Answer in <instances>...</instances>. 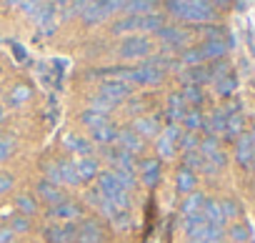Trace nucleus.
<instances>
[{"mask_svg": "<svg viewBox=\"0 0 255 243\" xmlns=\"http://www.w3.org/2000/svg\"><path fill=\"white\" fill-rule=\"evenodd\" d=\"M180 146H183V148H185V153H188V151H193V146H198V138H195L193 133H185V136H183V141H180Z\"/></svg>", "mask_w": 255, "mask_h": 243, "instance_id": "obj_40", "label": "nucleus"}, {"mask_svg": "<svg viewBox=\"0 0 255 243\" xmlns=\"http://www.w3.org/2000/svg\"><path fill=\"white\" fill-rule=\"evenodd\" d=\"M13 146H15V143H13V138H10V136L0 138V163H3V161L13 153Z\"/></svg>", "mask_w": 255, "mask_h": 243, "instance_id": "obj_34", "label": "nucleus"}, {"mask_svg": "<svg viewBox=\"0 0 255 243\" xmlns=\"http://www.w3.org/2000/svg\"><path fill=\"white\" fill-rule=\"evenodd\" d=\"M10 188H13V176H8V173H0V196L8 193Z\"/></svg>", "mask_w": 255, "mask_h": 243, "instance_id": "obj_39", "label": "nucleus"}, {"mask_svg": "<svg viewBox=\"0 0 255 243\" xmlns=\"http://www.w3.org/2000/svg\"><path fill=\"white\" fill-rule=\"evenodd\" d=\"M225 50H228V45L218 38V40H208V43H203L200 55H203V60H205V58H223Z\"/></svg>", "mask_w": 255, "mask_h": 243, "instance_id": "obj_20", "label": "nucleus"}, {"mask_svg": "<svg viewBox=\"0 0 255 243\" xmlns=\"http://www.w3.org/2000/svg\"><path fill=\"white\" fill-rule=\"evenodd\" d=\"M138 168H140V178H143L145 186L158 183V178H160V161L158 158H145V161H140Z\"/></svg>", "mask_w": 255, "mask_h": 243, "instance_id": "obj_11", "label": "nucleus"}, {"mask_svg": "<svg viewBox=\"0 0 255 243\" xmlns=\"http://www.w3.org/2000/svg\"><path fill=\"white\" fill-rule=\"evenodd\" d=\"M3 120H5V110H3V108H0V123H3Z\"/></svg>", "mask_w": 255, "mask_h": 243, "instance_id": "obj_42", "label": "nucleus"}, {"mask_svg": "<svg viewBox=\"0 0 255 243\" xmlns=\"http://www.w3.org/2000/svg\"><path fill=\"white\" fill-rule=\"evenodd\" d=\"M175 186H178V191L180 193H193V188H195V173L193 171H188V168H183V171H178V178H175Z\"/></svg>", "mask_w": 255, "mask_h": 243, "instance_id": "obj_21", "label": "nucleus"}, {"mask_svg": "<svg viewBox=\"0 0 255 243\" xmlns=\"http://www.w3.org/2000/svg\"><path fill=\"white\" fill-rule=\"evenodd\" d=\"M183 98H185L188 103H200V100H203V95H200V88H198V85H190V88L183 93Z\"/></svg>", "mask_w": 255, "mask_h": 243, "instance_id": "obj_37", "label": "nucleus"}, {"mask_svg": "<svg viewBox=\"0 0 255 243\" xmlns=\"http://www.w3.org/2000/svg\"><path fill=\"white\" fill-rule=\"evenodd\" d=\"M80 120H83V126H88L90 131H95V128H100V126L110 123V120H108V115H103V113H95V110H85Z\"/></svg>", "mask_w": 255, "mask_h": 243, "instance_id": "obj_26", "label": "nucleus"}, {"mask_svg": "<svg viewBox=\"0 0 255 243\" xmlns=\"http://www.w3.org/2000/svg\"><path fill=\"white\" fill-rule=\"evenodd\" d=\"M65 233H68V238H75V243H100V241H103L100 223L93 221V218L80 221L78 226H70Z\"/></svg>", "mask_w": 255, "mask_h": 243, "instance_id": "obj_6", "label": "nucleus"}, {"mask_svg": "<svg viewBox=\"0 0 255 243\" xmlns=\"http://www.w3.org/2000/svg\"><path fill=\"white\" fill-rule=\"evenodd\" d=\"M185 126L190 128V131H195V128H200L203 126V118H200V113L198 110H190V113H185Z\"/></svg>", "mask_w": 255, "mask_h": 243, "instance_id": "obj_33", "label": "nucleus"}, {"mask_svg": "<svg viewBox=\"0 0 255 243\" xmlns=\"http://www.w3.org/2000/svg\"><path fill=\"white\" fill-rule=\"evenodd\" d=\"M235 90V80L230 78V75H223L220 80H218V93L220 95H230Z\"/></svg>", "mask_w": 255, "mask_h": 243, "instance_id": "obj_31", "label": "nucleus"}, {"mask_svg": "<svg viewBox=\"0 0 255 243\" xmlns=\"http://www.w3.org/2000/svg\"><path fill=\"white\" fill-rule=\"evenodd\" d=\"M188 243H193V241H188Z\"/></svg>", "mask_w": 255, "mask_h": 243, "instance_id": "obj_43", "label": "nucleus"}, {"mask_svg": "<svg viewBox=\"0 0 255 243\" xmlns=\"http://www.w3.org/2000/svg\"><path fill=\"white\" fill-rule=\"evenodd\" d=\"M50 216L53 218H63V221H68V218H78L80 216V208L78 206H73V203H58V206H53L50 208Z\"/></svg>", "mask_w": 255, "mask_h": 243, "instance_id": "obj_22", "label": "nucleus"}, {"mask_svg": "<svg viewBox=\"0 0 255 243\" xmlns=\"http://www.w3.org/2000/svg\"><path fill=\"white\" fill-rule=\"evenodd\" d=\"M135 133L143 138H150V136H158L160 131H158V123H155V120L153 118H138L135 120Z\"/></svg>", "mask_w": 255, "mask_h": 243, "instance_id": "obj_23", "label": "nucleus"}, {"mask_svg": "<svg viewBox=\"0 0 255 243\" xmlns=\"http://www.w3.org/2000/svg\"><path fill=\"white\" fill-rule=\"evenodd\" d=\"M118 73V80L123 83H138V85H158L163 80V70L153 68V65H138V68H128V70H115Z\"/></svg>", "mask_w": 255, "mask_h": 243, "instance_id": "obj_3", "label": "nucleus"}, {"mask_svg": "<svg viewBox=\"0 0 255 243\" xmlns=\"http://www.w3.org/2000/svg\"><path fill=\"white\" fill-rule=\"evenodd\" d=\"M168 10L180 18V20H190V23H208L215 18V10L210 3H198V0H170Z\"/></svg>", "mask_w": 255, "mask_h": 243, "instance_id": "obj_2", "label": "nucleus"}, {"mask_svg": "<svg viewBox=\"0 0 255 243\" xmlns=\"http://www.w3.org/2000/svg\"><path fill=\"white\" fill-rule=\"evenodd\" d=\"M243 131V118L238 113H228V126H225V133L228 136H238Z\"/></svg>", "mask_w": 255, "mask_h": 243, "instance_id": "obj_29", "label": "nucleus"}, {"mask_svg": "<svg viewBox=\"0 0 255 243\" xmlns=\"http://www.w3.org/2000/svg\"><path fill=\"white\" fill-rule=\"evenodd\" d=\"M98 95L105 98L110 105H118L120 100H125L128 95H130V85L123 83V80H118V78H113V80H103Z\"/></svg>", "mask_w": 255, "mask_h": 243, "instance_id": "obj_7", "label": "nucleus"}, {"mask_svg": "<svg viewBox=\"0 0 255 243\" xmlns=\"http://www.w3.org/2000/svg\"><path fill=\"white\" fill-rule=\"evenodd\" d=\"M178 138H180V136H178V128L170 126V128L158 138V153H160L163 158H170L173 151H175V141H178Z\"/></svg>", "mask_w": 255, "mask_h": 243, "instance_id": "obj_12", "label": "nucleus"}, {"mask_svg": "<svg viewBox=\"0 0 255 243\" xmlns=\"http://www.w3.org/2000/svg\"><path fill=\"white\" fill-rule=\"evenodd\" d=\"M115 143L120 146V151L130 153V156H135V153H140V151H143V138H140L135 131H118Z\"/></svg>", "mask_w": 255, "mask_h": 243, "instance_id": "obj_8", "label": "nucleus"}, {"mask_svg": "<svg viewBox=\"0 0 255 243\" xmlns=\"http://www.w3.org/2000/svg\"><path fill=\"white\" fill-rule=\"evenodd\" d=\"M98 163L88 156V158H80L78 163H75V173H78V181L80 183H88V181H93V178H98Z\"/></svg>", "mask_w": 255, "mask_h": 243, "instance_id": "obj_13", "label": "nucleus"}, {"mask_svg": "<svg viewBox=\"0 0 255 243\" xmlns=\"http://www.w3.org/2000/svg\"><path fill=\"white\" fill-rule=\"evenodd\" d=\"M13 231L10 228H0V243H13Z\"/></svg>", "mask_w": 255, "mask_h": 243, "instance_id": "obj_41", "label": "nucleus"}, {"mask_svg": "<svg viewBox=\"0 0 255 243\" xmlns=\"http://www.w3.org/2000/svg\"><path fill=\"white\" fill-rule=\"evenodd\" d=\"M15 206H18V211H20L25 218L35 216V211H38V203H35V198H33V196H28V193H20V196L15 198Z\"/></svg>", "mask_w": 255, "mask_h": 243, "instance_id": "obj_24", "label": "nucleus"}, {"mask_svg": "<svg viewBox=\"0 0 255 243\" xmlns=\"http://www.w3.org/2000/svg\"><path fill=\"white\" fill-rule=\"evenodd\" d=\"M78 10H80V18L85 23H100L110 13L123 10V3H120V0H105V3H80Z\"/></svg>", "mask_w": 255, "mask_h": 243, "instance_id": "obj_4", "label": "nucleus"}, {"mask_svg": "<svg viewBox=\"0 0 255 243\" xmlns=\"http://www.w3.org/2000/svg\"><path fill=\"white\" fill-rule=\"evenodd\" d=\"M28 228H30V221H28L25 216H23V218L18 216V218H13V223H10V231H13V233H25Z\"/></svg>", "mask_w": 255, "mask_h": 243, "instance_id": "obj_36", "label": "nucleus"}, {"mask_svg": "<svg viewBox=\"0 0 255 243\" xmlns=\"http://www.w3.org/2000/svg\"><path fill=\"white\" fill-rule=\"evenodd\" d=\"M65 148H68L70 153H80L83 158H88V153L93 151V146H90L85 138H80L78 133H68V136H65Z\"/></svg>", "mask_w": 255, "mask_h": 243, "instance_id": "obj_16", "label": "nucleus"}, {"mask_svg": "<svg viewBox=\"0 0 255 243\" xmlns=\"http://www.w3.org/2000/svg\"><path fill=\"white\" fill-rule=\"evenodd\" d=\"M203 60V55H200V48H195V50H188V53H183V63H200Z\"/></svg>", "mask_w": 255, "mask_h": 243, "instance_id": "obj_38", "label": "nucleus"}, {"mask_svg": "<svg viewBox=\"0 0 255 243\" xmlns=\"http://www.w3.org/2000/svg\"><path fill=\"white\" fill-rule=\"evenodd\" d=\"M235 158H238V163L240 166H250V161L255 158V146H253V138H250V133H245V136H240L238 138V146H235Z\"/></svg>", "mask_w": 255, "mask_h": 243, "instance_id": "obj_10", "label": "nucleus"}, {"mask_svg": "<svg viewBox=\"0 0 255 243\" xmlns=\"http://www.w3.org/2000/svg\"><path fill=\"white\" fill-rule=\"evenodd\" d=\"M220 208H223L225 221H228V218H235V216H238V211H240L235 201H220Z\"/></svg>", "mask_w": 255, "mask_h": 243, "instance_id": "obj_35", "label": "nucleus"}, {"mask_svg": "<svg viewBox=\"0 0 255 243\" xmlns=\"http://www.w3.org/2000/svg\"><path fill=\"white\" fill-rule=\"evenodd\" d=\"M123 10H130L128 15H148L153 10L150 0H130V3H123Z\"/></svg>", "mask_w": 255, "mask_h": 243, "instance_id": "obj_25", "label": "nucleus"}, {"mask_svg": "<svg viewBox=\"0 0 255 243\" xmlns=\"http://www.w3.org/2000/svg\"><path fill=\"white\" fill-rule=\"evenodd\" d=\"M93 138H95L98 143H115L118 131H115L110 123H105V126H100V128H95V131H93Z\"/></svg>", "mask_w": 255, "mask_h": 243, "instance_id": "obj_27", "label": "nucleus"}, {"mask_svg": "<svg viewBox=\"0 0 255 243\" xmlns=\"http://www.w3.org/2000/svg\"><path fill=\"white\" fill-rule=\"evenodd\" d=\"M38 193H40V198H43V201H48L50 206L63 203L60 186H55V183H50V181H40V183H38Z\"/></svg>", "mask_w": 255, "mask_h": 243, "instance_id": "obj_15", "label": "nucleus"}, {"mask_svg": "<svg viewBox=\"0 0 255 243\" xmlns=\"http://www.w3.org/2000/svg\"><path fill=\"white\" fill-rule=\"evenodd\" d=\"M230 238H233L235 243H245V241L250 238V228H248V226L235 223V226H230Z\"/></svg>", "mask_w": 255, "mask_h": 243, "instance_id": "obj_30", "label": "nucleus"}, {"mask_svg": "<svg viewBox=\"0 0 255 243\" xmlns=\"http://www.w3.org/2000/svg\"><path fill=\"white\" fill-rule=\"evenodd\" d=\"M113 163H115V171H125V173H135V158L125 151H115L108 156Z\"/></svg>", "mask_w": 255, "mask_h": 243, "instance_id": "obj_17", "label": "nucleus"}, {"mask_svg": "<svg viewBox=\"0 0 255 243\" xmlns=\"http://www.w3.org/2000/svg\"><path fill=\"white\" fill-rule=\"evenodd\" d=\"M165 45H170V48H180V45H185L188 40H190V33L188 30H180V28H160L158 33H155Z\"/></svg>", "mask_w": 255, "mask_h": 243, "instance_id": "obj_9", "label": "nucleus"}, {"mask_svg": "<svg viewBox=\"0 0 255 243\" xmlns=\"http://www.w3.org/2000/svg\"><path fill=\"white\" fill-rule=\"evenodd\" d=\"M203 216H205V221H208L210 226H215V228H223V226H225V216H223L220 201H205Z\"/></svg>", "mask_w": 255, "mask_h": 243, "instance_id": "obj_14", "label": "nucleus"}, {"mask_svg": "<svg viewBox=\"0 0 255 243\" xmlns=\"http://www.w3.org/2000/svg\"><path fill=\"white\" fill-rule=\"evenodd\" d=\"M163 28V15L148 13V15H125L113 23L115 35H133V33H158Z\"/></svg>", "mask_w": 255, "mask_h": 243, "instance_id": "obj_1", "label": "nucleus"}, {"mask_svg": "<svg viewBox=\"0 0 255 243\" xmlns=\"http://www.w3.org/2000/svg\"><path fill=\"white\" fill-rule=\"evenodd\" d=\"M205 196L203 193H190L185 201H183V216H195V213H203V206H205Z\"/></svg>", "mask_w": 255, "mask_h": 243, "instance_id": "obj_18", "label": "nucleus"}, {"mask_svg": "<svg viewBox=\"0 0 255 243\" xmlns=\"http://www.w3.org/2000/svg\"><path fill=\"white\" fill-rule=\"evenodd\" d=\"M183 161H185V168H188V171L203 168V166H205V158L200 156V151H188V153L183 156Z\"/></svg>", "mask_w": 255, "mask_h": 243, "instance_id": "obj_28", "label": "nucleus"}, {"mask_svg": "<svg viewBox=\"0 0 255 243\" xmlns=\"http://www.w3.org/2000/svg\"><path fill=\"white\" fill-rule=\"evenodd\" d=\"M153 43L148 35H128L120 45H118V55L125 60H135V58H145L150 55Z\"/></svg>", "mask_w": 255, "mask_h": 243, "instance_id": "obj_5", "label": "nucleus"}, {"mask_svg": "<svg viewBox=\"0 0 255 243\" xmlns=\"http://www.w3.org/2000/svg\"><path fill=\"white\" fill-rule=\"evenodd\" d=\"M28 95H30V90H28L25 85H18V88H13L10 103H13V105H20V103H25V100H28Z\"/></svg>", "mask_w": 255, "mask_h": 243, "instance_id": "obj_32", "label": "nucleus"}, {"mask_svg": "<svg viewBox=\"0 0 255 243\" xmlns=\"http://www.w3.org/2000/svg\"><path fill=\"white\" fill-rule=\"evenodd\" d=\"M168 113H170L173 120H183L185 118V98H183V93H173L168 98Z\"/></svg>", "mask_w": 255, "mask_h": 243, "instance_id": "obj_19", "label": "nucleus"}]
</instances>
